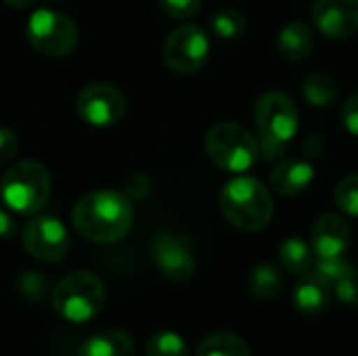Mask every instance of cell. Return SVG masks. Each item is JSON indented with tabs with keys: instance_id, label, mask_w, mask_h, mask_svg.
<instances>
[{
	"instance_id": "cell-1",
	"label": "cell",
	"mask_w": 358,
	"mask_h": 356,
	"mask_svg": "<svg viewBox=\"0 0 358 356\" xmlns=\"http://www.w3.org/2000/svg\"><path fill=\"white\" fill-rule=\"evenodd\" d=\"M76 231L92 243H115L134 225L132 199L126 193L101 189L78 199L71 212Z\"/></svg>"
},
{
	"instance_id": "cell-2",
	"label": "cell",
	"mask_w": 358,
	"mask_h": 356,
	"mask_svg": "<svg viewBox=\"0 0 358 356\" xmlns=\"http://www.w3.org/2000/svg\"><path fill=\"white\" fill-rule=\"evenodd\" d=\"M220 212L239 231L256 233L273 220V197L268 189L252 176H239L224 185L220 191Z\"/></svg>"
},
{
	"instance_id": "cell-3",
	"label": "cell",
	"mask_w": 358,
	"mask_h": 356,
	"mask_svg": "<svg viewBox=\"0 0 358 356\" xmlns=\"http://www.w3.org/2000/svg\"><path fill=\"white\" fill-rule=\"evenodd\" d=\"M50 172L34 159H23L10 166L0 180V197L17 214L29 216L44 208L50 197Z\"/></svg>"
},
{
	"instance_id": "cell-4",
	"label": "cell",
	"mask_w": 358,
	"mask_h": 356,
	"mask_svg": "<svg viewBox=\"0 0 358 356\" xmlns=\"http://www.w3.org/2000/svg\"><path fill=\"white\" fill-rule=\"evenodd\" d=\"M103 306L105 285L88 271L69 273L52 290V308L69 323H88L101 313Z\"/></svg>"
},
{
	"instance_id": "cell-5",
	"label": "cell",
	"mask_w": 358,
	"mask_h": 356,
	"mask_svg": "<svg viewBox=\"0 0 358 356\" xmlns=\"http://www.w3.org/2000/svg\"><path fill=\"white\" fill-rule=\"evenodd\" d=\"M206 153L216 168L243 174L258 162L260 145L243 126L218 122L206 134Z\"/></svg>"
},
{
	"instance_id": "cell-6",
	"label": "cell",
	"mask_w": 358,
	"mask_h": 356,
	"mask_svg": "<svg viewBox=\"0 0 358 356\" xmlns=\"http://www.w3.org/2000/svg\"><path fill=\"white\" fill-rule=\"evenodd\" d=\"M27 42L46 57H67L78 46L76 23L52 8H38L29 15L25 27Z\"/></svg>"
},
{
	"instance_id": "cell-7",
	"label": "cell",
	"mask_w": 358,
	"mask_h": 356,
	"mask_svg": "<svg viewBox=\"0 0 358 356\" xmlns=\"http://www.w3.org/2000/svg\"><path fill=\"white\" fill-rule=\"evenodd\" d=\"M254 118L264 145L287 147V143L296 136L300 124L296 103L279 90L266 92L258 99Z\"/></svg>"
},
{
	"instance_id": "cell-8",
	"label": "cell",
	"mask_w": 358,
	"mask_h": 356,
	"mask_svg": "<svg viewBox=\"0 0 358 356\" xmlns=\"http://www.w3.org/2000/svg\"><path fill=\"white\" fill-rule=\"evenodd\" d=\"M210 57V38L203 27L195 23H185L170 31L164 42V61L176 73L199 71Z\"/></svg>"
},
{
	"instance_id": "cell-9",
	"label": "cell",
	"mask_w": 358,
	"mask_h": 356,
	"mask_svg": "<svg viewBox=\"0 0 358 356\" xmlns=\"http://www.w3.org/2000/svg\"><path fill=\"white\" fill-rule=\"evenodd\" d=\"M76 109L86 124L96 128H109L124 120L126 97L113 84L96 82L80 90L76 99Z\"/></svg>"
},
{
	"instance_id": "cell-10",
	"label": "cell",
	"mask_w": 358,
	"mask_h": 356,
	"mask_svg": "<svg viewBox=\"0 0 358 356\" xmlns=\"http://www.w3.org/2000/svg\"><path fill=\"white\" fill-rule=\"evenodd\" d=\"M23 248L40 262H61L69 252V235L61 220L52 216H34L23 229Z\"/></svg>"
},
{
	"instance_id": "cell-11",
	"label": "cell",
	"mask_w": 358,
	"mask_h": 356,
	"mask_svg": "<svg viewBox=\"0 0 358 356\" xmlns=\"http://www.w3.org/2000/svg\"><path fill=\"white\" fill-rule=\"evenodd\" d=\"M153 260L157 271L172 283H185L195 275V258L189 243L176 235L162 233L153 241Z\"/></svg>"
},
{
	"instance_id": "cell-12",
	"label": "cell",
	"mask_w": 358,
	"mask_h": 356,
	"mask_svg": "<svg viewBox=\"0 0 358 356\" xmlns=\"http://www.w3.org/2000/svg\"><path fill=\"white\" fill-rule=\"evenodd\" d=\"M313 21L327 38H350L358 31V0H315Z\"/></svg>"
},
{
	"instance_id": "cell-13",
	"label": "cell",
	"mask_w": 358,
	"mask_h": 356,
	"mask_svg": "<svg viewBox=\"0 0 358 356\" xmlns=\"http://www.w3.org/2000/svg\"><path fill=\"white\" fill-rule=\"evenodd\" d=\"M350 243V227L340 214H323L310 233V248L319 258L342 256Z\"/></svg>"
},
{
	"instance_id": "cell-14",
	"label": "cell",
	"mask_w": 358,
	"mask_h": 356,
	"mask_svg": "<svg viewBox=\"0 0 358 356\" xmlns=\"http://www.w3.org/2000/svg\"><path fill=\"white\" fill-rule=\"evenodd\" d=\"M329 302H331V285L325 283L313 271L302 275V279L294 287V296H292L294 308L302 317H317L327 311Z\"/></svg>"
},
{
	"instance_id": "cell-15",
	"label": "cell",
	"mask_w": 358,
	"mask_h": 356,
	"mask_svg": "<svg viewBox=\"0 0 358 356\" xmlns=\"http://www.w3.org/2000/svg\"><path fill=\"white\" fill-rule=\"evenodd\" d=\"M313 178H315V168L310 162L302 157H287L279 162L275 170L271 172V187L279 195L292 197V195L306 191Z\"/></svg>"
},
{
	"instance_id": "cell-16",
	"label": "cell",
	"mask_w": 358,
	"mask_h": 356,
	"mask_svg": "<svg viewBox=\"0 0 358 356\" xmlns=\"http://www.w3.org/2000/svg\"><path fill=\"white\" fill-rule=\"evenodd\" d=\"M78 356H136V348L126 332L101 329L82 344Z\"/></svg>"
},
{
	"instance_id": "cell-17",
	"label": "cell",
	"mask_w": 358,
	"mask_h": 356,
	"mask_svg": "<svg viewBox=\"0 0 358 356\" xmlns=\"http://www.w3.org/2000/svg\"><path fill=\"white\" fill-rule=\"evenodd\" d=\"M315 46V38H313V29L308 23L294 19L289 21L277 38V48L279 55L287 61H302L310 55Z\"/></svg>"
},
{
	"instance_id": "cell-18",
	"label": "cell",
	"mask_w": 358,
	"mask_h": 356,
	"mask_svg": "<svg viewBox=\"0 0 358 356\" xmlns=\"http://www.w3.org/2000/svg\"><path fill=\"white\" fill-rule=\"evenodd\" d=\"M283 287V273L273 262L256 264L248 275V290L258 300H273Z\"/></svg>"
},
{
	"instance_id": "cell-19",
	"label": "cell",
	"mask_w": 358,
	"mask_h": 356,
	"mask_svg": "<svg viewBox=\"0 0 358 356\" xmlns=\"http://www.w3.org/2000/svg\"><path fill=\"white\" fill-rule=\"evenodd\" d=\"M302 92L313 107H331L340 99V88L336 80L325 71L308 73L302 82Z\"/></svg>"
},
{
	"instance_id": "cell-20",
	"label": "cell",
	"mask_w": 358,
	"mask_h": 356,
	"mask_svg": "<svg viewBox=\"0 0 358 356\" xmlns=\"http://www.w3.org/2000/svg\"><path fill=\"white\" fill-rule=\"evenodd\" d=\"M279 262L287 273L302 277L313 271V248L300 237H289L279 248Z\"/></svg>"
},
{
	"instance_id": "cell-21",
	"label": "cell",
	"mask_w": 358,
	"mask_h": 356,
	"mask_svg": "<svg viewBox=\"0 0 358 356\" xmlns=\"http://www.w3.org/2000/svg\"><path fill=\"white\" fill-rule=\"evenodd\" d=\"M197 356H252V353L243 338L229 332H218L201 340Z\"/></svg>"
},
{
	"instance_id": "cell-22",
	"label": "cell",
	"mask_w": 358,
	"mask_h": 356,
	"mask_svg": "<svg viewBox=\"0 0 358 356\" xmlns=\"http://www.w3.org/2000/svg\"><path fill=\"white\" fill-rule=\"evenodd\" d=\"M212 31L222 38V40H237L245 34L248 29V19L241 10L224 6L220 10H216L210 19Z\"/></svg>"
},
{
	"instance_id": "cell-23",
	"label": "cell",
	"mask_w": 358,
	"mask_h": 356,
	"mask_svg": "<svg viewBox=\"0 0 358 356\" xmlns=\"http://www.w3.org/2000/svg\"><path fill=\"white\" fill-rule=\"evenodd\" d=\"M147 356H189L187 342L174 332H157L147 340Z\"/></svg>"
},
{
	"instance_id": "cell-24",
	"label": "cell",
	"mask_w": 358,
	"mask_h": 356,
	"mask_svg": "<svg viewBox=\"0 0 358 356\" xmlns=\"http://www.w3.org/2000/svg\"><path fill=\"white\" fill-rule=\"evenodd\" d=\"M334 201L344 214L358 216V174L346 176L344 180L338 183L334 191Z\"/></svg>"
},
{
	"instance_id": "cell-25",
	"label": "cell",
	"mask_w": 358,
	"mask_h": 356,
	"mask_svg": "<svg viewBox=\"0 0 358 356\" xmlns=\"http://www.w3.org/2000/svg\"><path fill=\"white\" fill-rule=\"evenodd\" d=\"M352 269V264L348 260H344L342 256H334V258H319L317 264H313V273H317L325 283H329L331 287Z\"/></svg>"
},
{
	"instance_id": "cell-26",
	"label": "cell",
	"mask_w": 358,
	"mask_h": 356,
	"mask_svg": "<svg viewBox=\"0 0 358 356\" xmlns=\"http://www.w3.org/2000/svg\"><path fill=\"white\" fill-rule=\"evenodd\" d=\"M336 292V298L348 306H358V269H350L334 287Z\"/></svg>"
},
{
	"instance_id": "cell-27",
	"label": "cell",
	"mask_w": 358,
	"mask_h": 356,
	"mask_svg": "<svg viewBox=\"0 0 358 356\" xmlns=\"http://www.w3.org/2000/svg\"><path fill=\"white\" fill-rule=\"evenodd\" d=\"M17 285H19V292L23 294V298L34 300V302H40L44 298V294H46V281L38 273H25V275H21L19 281H17Z\"/></svg>"
},
{
	"instance_id": "cell-28",
	"label": "cell",
	"mask_w": 358,
	"mask_h": 356,
	"mask_svg": "<svg viewBox=\"0 0 358 356\" xmlns=\"http://www.w3.org/2000/svg\"><path fill=\"white\" fill-rule=\"evenodd\" d=\"M162 10L172 19H189L201 8V0H157Z\"/></svg>"
},
{
	"instance_id": "cell-29",
	"label": "cell",
	"mask_w": 358,
	"mask_h": 356,
	"mask_svg": "<svg viewBox=\"0 0 358 356\" xmlns=\"http://www.w3.org/2000/svg\"><path fill=\"white\" fill-rule=\"evenodd\" d=\"M19 151V136L8 130V128H0V166L8 164Z\"/></svg>"
},
{
	"instance_id": "cell-30",
	"label": "cell",
	"mask_w": 358,
	"mask_h": 356,
	"mask_svg": "<svg viewBox=\"0 0 358 356\" xmlns=\"http://www.w3.org/2000/svg\"><path fill=\"white\" fill-rule=\"evenodd\" d=\"M342 124L350 134L358 136V92L352 94L342 107Z\"/></svg>"
},
{
	"instance_id": "cell-31",
	"label": "cell",
	"mask_w": 358,
	"mask_h": 356,
	"mask_svg": "<svg viewBox=\"0 0 358 356\" xmlns=\"http://www.w3.org/2000/svg\"><path fill=\"white\" fill-rule=\"evenodd\" d=\"M151 193V178L145 174H136L126 185V195L130 199H145Z\"/></svg>"
},
{
	"instance_id": "cell-32",
	"label": "cell",
	"mask_w": 358,
	"mask_h": 356,
	"mask_svg": "<svg viewBox=\"0 0 358 356\" xmlns=\"http://www.w3.org/2000/svg\"><path fill=\"white\" fill-rule=\"evenodd\" d=\"M323 151H325V141H323L321 134H313V136L306 138V143H304V153H306L308 157H319Z\"/></svg>"
},
{
	"instance_id": "cell-33",
	"label": "cell",
	"mask_w": 358,
	"mask_h": 356,
	"mask_svg": "<svg viewBox=\"0 0 358 356\" xmlns=\"http://www.w3.org/2000/svg\"><path fill=\"white\" fill-rule=\"evenodd\" d=\"M15 231H17V225H15L13 216H10L8 212L0 210V239H8V237H13V235H15Z\"/></svg>"
},
{
	"instance_id": "cell-34",
	"label": "cell",
	"mask_w": 358,
	"mask_h": 356,
	"mask_svg": "<svg viewBox=\"0 0 358 356\" xmlns=\"http://www.w3.org/2000/svg\"><path fill=\"white\" fill-rule=\"evenodd\" d=\"M2 2L10 8H29L34 4V0H2Z\"/></svg>"
}]
</instances>
